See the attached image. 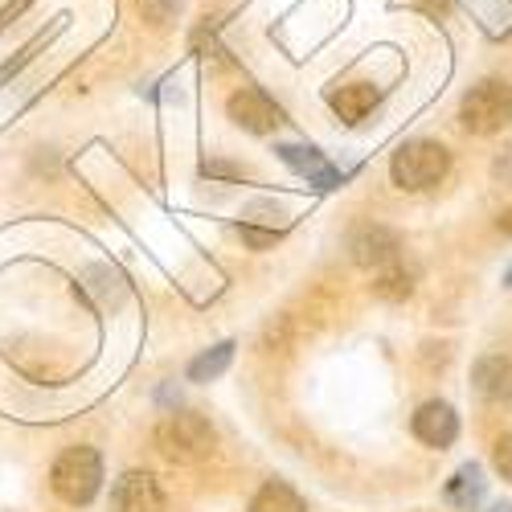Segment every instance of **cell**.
Wrapping results in <instances>:
<instances>
[{
    "mask_svg": "<svg viewBox=\"0 0 512 512\" xmlns=\"http://www.w3.org/2000/svg\"><path fill=\"white\" fill-rule=\"evenodd\" d=\"M250 512H308V508H304L300 492H295L291 484H283V480H267V484L259 488V496L250 500Z\"/></svg>",
    "mask_w": 512,
    "mask_h": 512,
    "instance_id": "cell-13",
    "label": "cell"
},
{
    "mask_svg": "<svg viewBox=\"0 0 512 512\" xmlns=\"http://www.w3.org/2000/svg\"><path fill=\"white\" fill-rule=\"evenodd\" d=\"M472 381L488 402H512V357H504V353L480 357L472 369Z\"/></svg>",
    "mask_w": 512,
    "mask_h": 512,
    "instance_id": "cell-10",
    "label": "cell"
},
{
    "mask_svg": "<svg viewBox=\"0 0 512 512\" xmlns=\"http://www.w3.org/2000/svg\"><path fill=\"white\" fill-rule=\"evenodd\" d=\"M496 226H500L504 234H512V209H504V213H500V218H496Z\"/></svg>",
    "mask_w": 512,
    "mask_h": 512,
    "instance_id": "cell-19",
    "label": "cell"
},
{
    "mask_svg": "<svg viewBox=\"0 0 512 512\" xmlns=\"http://www.w3.org/2000/svg\"><path fill=\"white\" fill-rule=\"evenodd\" d=\"M373 291L381 295V300H406V295L414 291V271L402 267V259H394L390 267H381V271H377Z\"/></svg>",
    "mask_w": 512,
    "mask_h": 512,
    "instance_id": "cell-15",
    "label": "cell"
},
{
    "mask_svg": "<svg viewBox=\"0 0 512 512\" xmlns=\"http://www.w3.org/2000/svg\"><path fill=\"white\" fill-rule=\"evenodd\" d=\"M226 111H230V119L242 127V132H254V136H267V132H275L279 123H287L283 107H279L263 87H242V91H234L230 103H226Z\"/></svg>",
    "mask_w": 512,
    "mask_h": 512,
    "instance_id": "cell-5",
    "label": "cell"
},
{
    "mask_svg": "<svg viewBox=\"0 0 512 512\" xmlns=\"http://www.w3.org/2000/svg\"><path fill=\"white\" fill-rule=\"evenodd\" d=\"M447 173H451V152L443 144H435V140H410L390 160V177L406 193L435 189V185H443Z\"/></svg>",
    "mask_w": 512,
    "mask_h": 512,
    "instance_id": "cell-1",
    "label": "cell"
},
{
    "mask_svg": "<svg viewBox=\"0 0 512 512\" xmlns=\"http://www.w3.org/2000/svg\"><path fill=\"white\" fill-rule=\"evenodd\" d=\"M156 447L173 463H201L213 451V426L205 414L193 410H173L156 426Z\"/></svg>",
    "mask_w": 512,
    "mask_h": 512,
    "instance_id": "cell-2",
    "label": "cell"
},
{
    "mask_svg": "<svg viewBox=\"0 0 512 512\" xmlns=\"http://www.w3.org/2000/svg\"><path fill=\"white\" fill-rule=\"evenodd\" d=\"M484 488H488V480H484V467H480V463H463L459 472L447 480L443 496H447V504H451V508H459V512H472V508L484 500Z\"/></svg>",
    "mask_w": 512,
    "mask_h": 512,
    "instance_id": "cell-11",
    "label": "cell"
},
{
    "mask_svg": "<svg viewBox=\"0 0 512 512\" xmlns=\"http://www.w3.org/2000/svg\"><path fill=\"white\" fill-rule=\"evenodd\" d=\"M111 512H164V492L152 472H123L111 488Z\"/></svg>",
    "mask_w": 512,
    "mask_h": 512,
    "instance_id": "cell-6",
    "label": "cell"
},
{
    "mask_svg": "<svg viewBox=\"0 0 512 512\" xmlns=\"http://www.w3.org/2000/svg\"><path fill=\"white\" fill-rule=\"evenodd\" d=\"M377 99H381V91L369 87V82H345L340 91L328 95V107H332L340 119H345V123H361V119L377 107Z\"/></svg>",
    "mask_w": 512,
    "mask_h": 512,
    "instance_id": "cell-12",
    "label": "cell"
},
{
    "mask_svg": "<svg viewBox=\"0 0 512 512\" xmlns=\"http://www.w3.org/2000/svg\"><path fill=\"white\" fill-rule=\"evenodd\" d=\"M414 435L426 443V447H451L459 439V414L447 406V402H426L418 406L414 414Z\"/></svg>",
    "mask_w": 512,
    "mask_h": 512,
    "instance_id": "cell-9",
    "label": "cell"
},
{
    "mask_svg": "<svg viewBox=\"0 0 512 512\" xmlns=\"http://www.w3.org/2000/svg\"><path fill=\"white\" fill-rule=\"evenodd\" d=\"M488 512H512V504H492Z\"/></svg>",
    "mask_w": 512,
    "mask_h": 512,
    "instance_id": "cell-20",
    "label": "cell"
},
{
    "mask_svg": "<svg viewBox=\"0 0 512 512\" xmlns=\"http://www.w3.org/2000/svg\"><path fill=\"white\" fill-rule=\"evenodd\" d=\"M492 177L504 181V185H512V148H504V152L492 160Z\"/></svg>",
    "mask_w": 512,
    "mask_h": 512,
    "instance_id": "cell-18",
    "label": "cell"
},
{
    "mask_svg": "<svg viewBox=\"0 0 512 512\" xmlns=\"http://www.w3.org/2000/svg\"><path fill=\"white\" fill-rule=\"evenodd\" d=\"M82 291H87V295H95V300L107 308V304H115L119 300V295L127 291V283H123V275L115 271V267H91L87 275H82Z\"/></svg>",
    "mask_w": 512,
    "mask_h": 512,
    "instance_id": "cell-14",
    "label": "cell"
},
{
    "mask_svg": "<svg viewBox=\"0 0 512 512\" xmlns=\"http://www.w3.org/2000/svg\"><path fill=\"white\" fill-rule=\"evenodd\" d=\"M492 463H496V472L512 484V435H504L500 443H496V451H492Z\"/></svg>",
    "mask_w": 512,
    "mask_h": 512,
    "instance_id": "cell-17",
    "label": "cell"
},
{
    "mask_svg": "<svg viewBox=\"0 0 512 512\" xmlns=\"http://www.w3.org/2000/svg\"><path fill=\"white\" fill-rule=\"evenodd\" d=\"M349 250H353V263L357 267H390L394 259H402V238L390 230V226H361L353 238H349Z\"/></svg>",
    "mask_w": 512,
    "mask_h": 512,
    "instance_id": "cell-7",
    "label": "cell"
},
{
    "mask_svg": "<svg viewBox=\"0 0 512 512\" xmlns=\"http://www.w3.org/2000/svg\"><path fill=\"white\" fill-rule=\"evenodd\" d=\"M230 361H234V340H222V345H213L209 353L193 357L189 381H213V377H222L230 369Z\"/></svg>",
    "mask_w": 512,
    "mask_h": 512,
    "instance_id": "cell-16",
    "label": "cell"
},
{
    "mask_svg": "<svg viewBox=\"0 0 512 512\" xmlns=\"http://www.w3.org/2000/svg\"><path fill=\"white\" fill-rule=\"evenodd\" d=\"M504 283H508V287H512V271H508V275H504Z\"/></svg>",
    "mask_w": 512,
    "mask_h": 512,
    "instance_id": "cell-21",
    "label": "cell"
},
{
    "mask_svg": "<svg viewBox=\"0 0 512 512\" xmlns=\"http://www.w3.org/2000/svg\"><path fill=\"white\" fill-rule=\"evenodd\" d=\"M50 484L54 492L66 500V504H91L103 488V459L95 447H70L58 455L54 472H50Z\"/></svg>",
    "mask_w": 512,
    "mask_h": 512,
    "instance_id": "cell-4",
    "label": "cell"
},
{
    "mask_svg": "<svg viewBox=\"0 0 512 512\" xmlns=\"http://www.w3.org/2000/svg\"><path fill=\"white\" fill-rule=\"evenodd\" d=\"M459 123L476 136H496L500 127L512 123V82L484 78L459 103Z\"/></svg>",
    "mask_w": 512,
    "mask_h": 512,
    "instance_id": "cell-3",
    "label": "cell"
},
{
    "mask_svg": "<svg viewBox=\"0 0 512 512\" xmlns=\"http://www.w3.org/2000/svg\"><path fill=\"white\" fill-rule=\"evenodd\" d=\"M275 152H279V160H283L287 168H295L300 177H308L316 189H336V185H345V173H340V168H332V164L324 160V152L312 148V144H279Z\"/></svg>",
    "mask_w": 512,
    "mask_h": 512,
    "instance_id": "cell-8",
    "label": "cell"
}]
</instances>
